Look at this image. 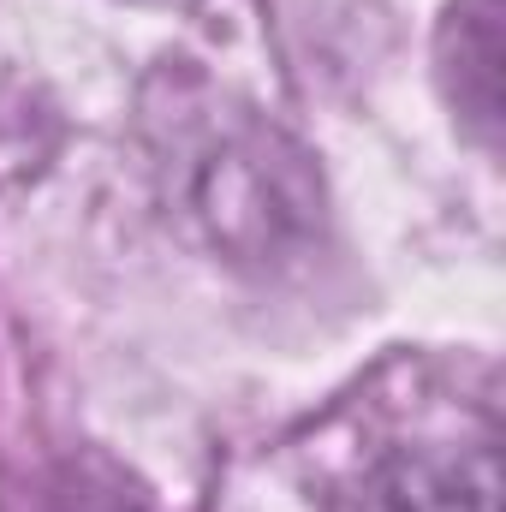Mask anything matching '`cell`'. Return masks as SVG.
I'll return each mask as SVG.
<instances>
[{
    "mask_svg": "<svg viewBox=\"0 0 506 512\" xmlns=\"http://www.w3.org/2000/svg\"><path fill=\"white\" fill-rule=\"evenodd\" d=\"M0 512H155L143 483L126 477L114 459L102 453H60L30 465L12 489Z\"/></svg>",
    "mask_w": 506,
    "mask_h": 512,
    "instance_id": "cell-2",
    "label": "cell"
},
{
    "mask_svg": "<svg viewBox=\"0 0 506 512\" xmlns=\"http://www.w3.org/2000/svg\"><path fill=\"white\" fill-rule=\"evenodd\" d=\"M381 512H501V465L495 453L411 459L393 471Z\"/></svg>",
    "mask_w": 506,
    "mask_h": 512,
    "instance_id": "cell-3",
    "label": "cell"
},
{
    "mask_svg": "<svg viewBox=\"0 0 506 512\" xmlns=\"http://www.w3.org/2000/svg\"><path fill=\"white\" fill-rule=\"evenodd\" d=\"M441 90L483 149L501 143V0H453L441 18Z\"/></svg>",
    "mask_w": 506,
    "mask_h": 512,
    "instance_id": "cell-1",
    "label": "cell"
},
{
    "mask_svg": "<svg viewBox=\"0 0 506 512\" xmlns=\"http://www.w3.org/2000/svg\"><path fill=\"white\" fill-rule=\"evenodd\" d=\"M131 6H185V0H131Z\"/></svg>",
    "mask_w": 506,
    "mask_h": 512,
    "instance_id": "cell-4",
    "label": "cell"
}]
</instances>
